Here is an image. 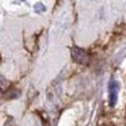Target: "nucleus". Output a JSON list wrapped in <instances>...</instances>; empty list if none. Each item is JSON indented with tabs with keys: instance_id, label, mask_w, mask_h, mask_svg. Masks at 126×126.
Returning <instances> with one entry per match:
<instances>
[{
	"instance_id": "nucleus-2",
	"label": "nucleus",
	"mask_w": 126,
	"mask_h": 126,
	"mask_svg": "<svg viewBox=\"0 0 126 126\" xmlns=\"http://www.w3.org/2000/svg\"><path fill=\"white\" fill-rule=\"evenodd\" d=\"M118 92H119V84L115 80H111L109 84V103L110 106H115L118 99Z\"/></svg>"
},
{
	"instance_id": "nucleus-3",
	"label": "nucleus",
	"mask_w": 126,
	"mask_h": 126,
	"mask_svg": "<svg viewBox=\"0 0 126 126\" xmlns=\"http://www.w3.org/2000/svg\"><path fill=\"white\" fill-rule=\"evenodd\" d=\"M35 11L37 12H42V11H45V6H42V4H37V7H35Z\"/></svg>"
},
{
	"instance_id": "nucleus-1",
	"label": "nucleus",
	"mask_w": 126,
	"mask_h": 126,
	"mask_svg": "<svg viewBox=\"0 0 126 126\" xmlns=\"http://www.w3.org/2000/svg\"><path fill=\"white\" fill-rule=\"evenodd\" d=\"M71 54L73 61H76L77 64H83V65H87L90 63V54H88L85 50L80 49V47H72L71 49Z\"/></svg>"
},
{
	"instance_id": "nucleus-5",
	"label": "nucleus",
	"mask_w": 126,
	"mask_h": 126,
	"mask_svg": "<svg viewBox=\"0 0 126 126\" xmlns=\"http://www.w3.org/2000/svg\"><path fill=\"white\" fill-rule=\"evenodd\" d=\"M0 61H1V57H0Z\"/></svg>"
},
{
	"instance_id": "nucleus-4",
	"label": "nucleus",
	"mask_w": 126,
	"mask_h": 126,
	"mask_svg": "<svg viewBox=\"0 0 126 126\" xmlns=\"http://www.w3.org/2000/svg\"><path fill=\"white\" fill-rule=\"evenodd\" d=\"M0 95H1V90H0Z\"/></svg>"
}]
</instances>
